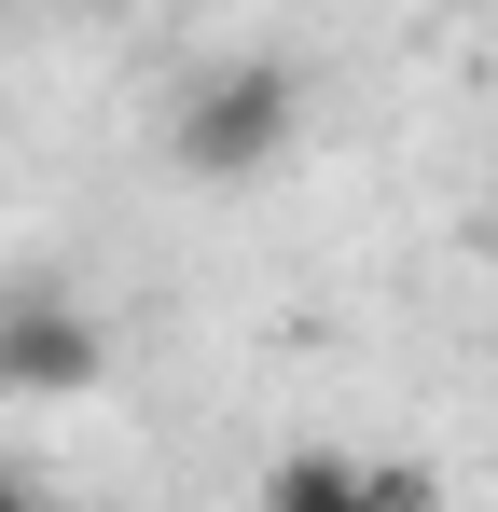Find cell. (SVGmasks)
Wrapping results in <instances>:
<instances>
[{
	"label": "cell",
	"instance_id": "4",
	"mask_svg": "<svg viewBox=\"0 0 498 512\" xmlns=\"http://www.w3.org/2000/svg\"><path fill=\"white\" fill-rule=\"evenodd\" d=\"M0 512H42V499H28V485H14V471H0Z\"/></svg>",
	"mask_w": 498,
	"mask_h": 512
},
{
	"label": "cell",
	"instance_id": "3",
	"mask_svg": "<svg viewBox=\"0 0 498 512\" xmlns=\"http://www.w3.org/2000/svg\"><path fill=\"white\" fill-rule=\"evenodd\" d=\"M111 374V333L56 305V291H28V305H0V402H83Z\"/></svg>",
	"mask_w": 498,
	"mask_h": 512
},
{
	"label": "cell",
	"instance_id": "2",
	"mask_svg": "<svg viewBox=\"0 0 498 512\" xmlns=\"http://www.w3.org/2000/svg\"><path fill=\"white\" fill-rule=\"evenodd\" d=\"M249 512H443V485L415 471V457H332V443H291Z\"/></svg>",
	"mask_w": 498,
	"mask_h": 512
},
{
	"label": "cell",
	"instance_id": "1",
	"mask_svg": "<svg viewBox=\"0 0 498 512\" xmlns=\"http://www.w3.org/2000/svg\"><path fill=\"white\" fill-rule=\"evenodd\" d=\"M291 125H305V84H291L277 56H236V70H208V84L180 97L166 153H180L194 180H222V194H236V180H263L277 153H291Z\"/></svg>",
	"mask_w": 498,
	"mask_h": 512
}]
</instances>
